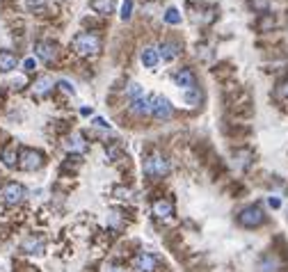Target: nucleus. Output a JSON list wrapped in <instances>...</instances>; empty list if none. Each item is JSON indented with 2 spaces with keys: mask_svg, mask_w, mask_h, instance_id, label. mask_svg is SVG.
<instances>
[{
  "mask_svg": "<svg viewBox=\"0 0 288 272\" xmlns=\"http://www.w3.org/2000/svg\"><path fill=\"white\" fill-rule=\"evenodd\" d=\"M179 53H181V46L174 44V41H163V44L158 46V57H163L165 62L174 60Z\"/></svg>",
  "mask_w": 288,
  "mask_h": 272,
  "instance_id": "obj_12",
  "label": "nucleus"
},
{
  "mask_svg": "<svg viewBox=\"0 0 288 272\" xmlns=\"http://www.w3.org/2000/svg\"><path fill=\"white\" fill-rule=\"evenodd\" d=\"M238 222H240V227H245V229H256L266 222V213H263L261 206L254 204V206H247L238 213Z\"/></svg>",
  "mask_w": 288,
  "mask_h": 272,
  "instance_id": "obj_3",
  "label": "nucleus"
},
{
  "mask_svg": "<svg viewBox=\"0 0 288 272\" xmlns=\"http://www.w3.org/2000/svg\"><path fill=\"white\" fill-rule=\"evenodd\" d=\"M94 124H96L98 128H110V124L103 119V117H96V119H94Z\"/></svg>",
  "mask_w": 288,
  "mask_h": 272,
  "instance_id": "obj_31",
  "label": "nucleus"
},
{
  "mask_svg": "<svg viewBox=\"0 0 288 272\" xmlns=\"http://www.w3.org/2000/svg\"><path fill=\"white\" fill-rule=\"evenodd\" d=\"M165 23H169V25H179L181 23V11L176 9V7H169V9L165 11Z\"/></svg>",
  "mask_w": 288,
  "mask_h": 272,
  "instance_id": "obj_21",
  "label": "nucleus"
},
{
  "mask_svg": "<svg viewBox=\"0 0 288 272\" xmlns=\"http://www.w3.org/2000/svg\"><path fill=\"white\" fill-rule=\"evenodd\" d=\"M34 53H37L39 60L53 62L55 57H57V46H55L53 41H37V44H34Z\"/></svg>",
  "mask_w": 288,
  "mask_h": 272,
  "instance_id": "obj_8",
  "label": "nucleus"
},
{
  "mask_svg": "<svg viewBox=\"0 0 288 272\" xmlns=\"http://www.w3.org/2000/svg\"><path fill=\"white\" fill-rule=\"evenodd\" d=\"M71 44H73V50H76L78 55H85V57L96 55L98 50H101V39L94 32H78Z\"/></svg>",
  "mask_w": 288,
  "mask_h": 272,
  "instance_id": "obj_1",
  "label": "nucleus"
},
{
  "mask_svg": "<svg viewBox=\"0 0 288 272\" xmlns=\"http://www.w3.org/2000/svg\"><path fill=\"white\" fill-rule=\"evenodd\" d=\"M135 268L140 272H156L158 270V259L149 252H140L135 256Z\"/></svg>",
  "mask_w": 288,
  "mask_h": 272,
  "instance_id": "obj_9",
  "label": "nucleus"
},
{
  "mask_svg": "<svg viewBox=\"0 0 288 272\" xmlns=\"http://www.w3.org/2000/svg\"><path fill=\"white\" fill-rule=\"evenodd\" d=\"M133 2H135V0H124V5H121V18H124V21H128V18L133 16Z\"/></svg>",
  "mask_w": 288,
  "mask_h": 272,
  "instance_id": "obj_24",
  "label": "nucleus"
},
{
  "mask_svg": "<svg viewBox=\"0 0 288 272\" xmlns=\"http://www.w3.org/2000/svg\"><path fill=\"white\" fill-rule=\"evenodd\" d=\"M2 163L7 165V167H16L18 158H16V147H7L5 151H2Z\"/></svg>",
  "mask_w": 288,
  "mask_h": 272,
  "instance_id": "obj_19",
  "label": "nucleus"
},
{
  "mask_svg": "<svg viewBox=\"0 0 288 272\" xmlns=\"http://www.w3.org/2000/svg\"><path fill=\"white\" fill-rule=\"evenodd\" d=\"M64 149L69 153H85L87 151V142H85V137H82L80 133H73V135L66 137Z\"/></svg>",
  "mask_w": 288,
  "mask_h": 272,
  "instance_id": "obj_11",
  "label": "nucleus"
},
{
  "mask_svg": "<svg viewBox=\"0 0 288 272\" xmlns=\"http://www.w3.org/2000/svg\"><path fill=\"white\" fill-rule=\"evenodd\" d=\"M238 165H240V167H247V165H250V158H252V153L250 151H240L238 153Z\"/></svg>",
  "mask_w": 288,
  "mask_h": 272,
  "instance_id": "obj_27",
  "label": "nucleus"
},
{
  "mask_svg": "<svg viewBox=\"0 0 288 272\" xmlns=\"http://www.w3.org/2000/svg\"><path fill=\"white\" fill-rule=\"evenodd\" d=\"M60 87H62V92L71 94V96H73V94H76V92H73V87H71V85H69V82H66V80H62V82H60Z\"/></svg>",
  "mask_w": 288,
  "mask_h": 272,
  "instance_id": "obj_30",
  "label": "nucleus"
},
{
  "mask_svg": "<svg viewBox=\"0 0 288 272\" xmlns=\"http://www.w3.org/2000/svg\"><path fill=\"white\" fill-rule=\"evenodd\" d=\"M140 60H142V64L149 66V69H151V66H156L158 60H160V57H158V48H151V46H147V48L140 53Z\"/></svg>",
  "mask_w": 288,
  "mask_h": 272,
  "instance_id": "obj_16",
  "label": "nucleus"
},
{
  "mask_svg": "<svg viewBox=\"0 0 288 272\" xmlns=\"http://www.w3.org/2000/svg\"><path fill=\"white\" fill-rule=\"evenodd\" d=\"M277 94H279V96H282V98H288V78H286V80H282V82H279Z\"/></svg>",
  "mask_w": 288,
  "mask_h": 272,
  "instance_id": "obj_28",
  "label": "nucleus"
},
{
  "mask_svg": "<svg viewBox=\"0 0 288 272\" xmlns=\"http://www.w3.org/2000/svg\"><path fill=\"white\" fill-rule=\"evenodd\" d=\"M151 211L158 220H169L174 215V202L172 199H156L151 204Z\"/></svg>",
  "mask_w": 288,
  "mask_h": 272,
  "instance_id": "obj_7",
  "label": "nucleus"
},
{
  "mask_svg": "<svg viewBox=\"0 0 288 272\" xmlns=\"http://www.w3.org/2000/svg\"><path fill=\"white\" fill-rule=\"evenodd\" d=\"M183 98H185V103L188 105H199L201 103V89L199 87L188 89V92L183 94Z\"/></svg>",
  "mask_w": 288,
  "mask_h": 272,
  "instance_id": "obj_20",
  "label": "nucleus"
},
{
  "mask_svg": "<svg viewBox=\"0 0 288 272\" xmlns=\"http://www.w3.org/2000/svg\"><path fill=\"white\" fill-rule=\"evenodd\" d=\"M34 69V60H32V57H27V60H25V71H32Z\"/></svg>",
  "mask_w": 288,
  "mask_h": 272,
  "instance_id": "obj_32",
  "label": "nucleus"
},
{
  "mask_svg": "<svg viewBox=\"0 0 288 272\" xmlns=\"http://www.w3.org/2000/svg\"><path fill=\"white\" fill-rule=\"evenodd\" d=\"M270 206L272 208H279V206H282V202H279L277 197H270Z\"/></svg>",
  "mask_w": 288,
  "mask_h": 272,
  "instance_id": "obj_33",
  "label": "nucleus"
},
{
  "mask_svg": "<svg viewBox=\"0 0 288 272\" xmlns=\"http://www.w3.org/2000/svg\"><path fill=\"white\" fill-rule=\"evenodd\" d=\"M250 7H252L254 11H261V14H268L270 0H250Z\"/></svg>",
  "mask_w": 288,
  "mask_h": 272,
  "instance_id": "obj_22",
  "label": "nucleus"
},
{
  "mask_svg": "<svg viewBox=\"0 0 288 272\" xmlns=\"http://www.w3.org/2000/svg\"><path fill=\"white\" fill-rule=\"evenodd\" d=\"M149 103H151V114L156 119H169L172 117V105L165 96L153 94V96H149Z\"/></svg>",
  "mask_w": 288,
  "mask_h": 272,
  "instance_id": "obj_6",
  "label": "nucleus"
},
{
  "mask_svg": "<svg viewBox=\"0 0 288 272\" xmlns=\"http://www.w3.org/2000/svg\"><path fill=\"white\" fill-rule=\"evenodd\" d=\"M131 110L135 114H151V103H149V96H140L131 103Z\"/></svg>",
  "mask_w": 288,
  "mask_h": 272,
  "instance_id": "obj_18",
  "label": "nucleus"
},
{
  "mask_svg": "<svg viewBox=\"0 0 288 272\" xmlns=\"http://www.w3.org/2000/svg\"><path fill=\"white\" fill-rule=\"evenodd\" d=\"M277 270V259H272V256H266L261 263V272H275Z\"/></svg>",
  "mask_w": 288,
  "mask_h": 272,
  "instance_id": "obj_23",
  "label": "nucleus"
},
{
  "mask_svg": "<svg viewBox=\"0 0 288 272\" xmlns=\"http://www.w3.org/2000/svg\"><path fill=\"white\" fill-rule=\"evenodd\" d=\"M169 169H172L169 160L165 158L163 153H158V151H153L151 156L144 160V174L151 176V179H163V176L169 174Z\"/></svg>",
  "mask_w": 288,
  "mask_h": 272,
  "instance_id": "obj_2",
  "label": "nucleus"
},
{
  "mask_svg": "<svg viewBox=\"0 0 288 272\" xmlns=\"http://www.w3.org/2000/svg\"><path fill=\"white\" fill-rule=\"evenodd\" d=\"M105 272H124V270H121L119 266H110V268H108V270H105Z\"/></svg>",
  "mask_w": 288,
  "mask_h": 272,
  "instance_id": "obj_34",
  "label": "nucleus"
},
{
  "mask_svg": "<svg viewBox=\"0 0 288 272\" xmlns=\"http://www.w3.org/2000/svg\"><path fill=\"white\" fill-rule=\"evenodd\" d=\"M128 96H131L133 101H135V98H140V96H142V87H140V85H137V82H133L131 87H128Z\"/></svg>",
  "mask_w": 288,
  "mask_h": 272,
  "instance_id": "obj_25",
  "label": "nucleus"
},
{
  "mask_svg": "<svg viewBox=\"0 0 288 272\" xmlns=\"http://www.w3.org/2000/svg\"><path fill=\"white\" fill-rule=\"evenodd\" d=\"M272 25H275V16H272V14H268L266 18L259 21V27H261V30H268V27H272Z\"/></svg>",
  "mask_w": 288,
  "mask_h": 272,
  "instance_id": "obj_26",
  "label": "nucleus"
},
{
  "mask_svg": "<svg viewBox=\"0 0 288 272\" xmlns=\"http://www.w3.org/2000/svg\"><path fill=\"white\" fill-rule=\"evenodd\" d=\"M92 9L98 11L101 16H110L114 11V0H92Z\"/></svg>",
  "mask_w": 288,
  "mask_h": 272,
  "instance_id": "obj_15",
  "label": "nucleus"
},
{
  "mask_svg": "<svg viewBox=\"0 0 288 272\" xmlns=\"http://www.w3.org/2000/svg\"><path fill=\"white\" fill-rule=\"evenodd\" d=\"M0 197H2V202H5L7 206H16V204H21L23 199H25V188H23L21 183H16V181H9V183H5V188L0 190Z\"/></svg>",
  "mask_w": 288,
  "mask_h": 272,
  "instance_id": "obj_4",
  "label": "nucleus"
},
{
  "mask_svg": "<svg viewBox=\"0 0 288 272\" xmlns=\"http://www.w3.org/2000/svg\"><path fill=\"white\" fill-rule=\"evenodd\" d=\"M18 64V57L11 50H0V71H14Z\"/></svg>",
  "mask_w": 288,
  "mask_h": 272,
  "instance_id": "obj_13",
  "label": "nucleus"
},
{
  "mask_svg": "<svg viewBox=\"0 0 288 272\" xmlns=\"http://www.w3.org/2000/svg\"><path fill=\"white\" fill-rule=\"evenodd\" d=\"M174 82L179 85L183 92H188V89H192V87H197V78H195V73H192L190 69H179L174 73Z\"/></svg>",
  "mask_w": 288,
  "mask_h": 272,
  "instance_id": "obj_10",
  "label": "nucleus"
},
{
  "mask_svg": "<svg viewBox=\"0 0 288 272\" xmlns=\"http://www.w3.org/2000/svg\"><path fill=\"white\" fill-rule=\"evenodd\" d=\"M50 89H53V80H50L48 76H44V78H39V80H34V85H32V92L37 94V96H44V94H48Z\"/></svg>",
  "mask_w": 288,
  "mask_h": 272,
  "instance_id": "obj_17",
  "label": "nucleus"
},
{
  "mask_svg": "<svg viewBox=\"0 0 288 272\" xmlns=\"http://www.w3.org/2000/svg\"><path fill=\"white\" fill-rule=\"evenodd\" d=\"M114 195H119V199H128V197H131V190H124V188H117V190H114Z\"/></svg>",
  "mask_w": 288,
  "mask_h": 272,
  "instance_id": "obj_29",
  "label": "nucleus"
},
{
  "mask_svg": "<svg viewBox=\"0 0 288 272\" xmlns=\"http://www.w3.org/2000/svg\"><path fill=\"white\" fill-rule=\"evenodd\" d=\"M41 165H44V156H41V151L23 149V151L18 153V167H21L23 172H34V169H39Z\"/></svg>",
  "mask_w": 288,
  "mask_h": 272,
  "instance_id": "obj_5",
  "label": "nucleus"
},
{
  "mask_svg": "<svg viewBox=\"0 0 288 272\" xmlns=\"http://www.w3.org/2000/svg\"><path fill=\"white\" fill-rule=\"evenodd\" d=\"M21 247H23V252H27V254H41V252H44V240L30 236V238L23 240Z\"/></svg>",
  "mask_w": 288,
  "mask_h": 272,
  "instance_id": "obj_14",
  "label": "nucleus"
}]
</instances>
